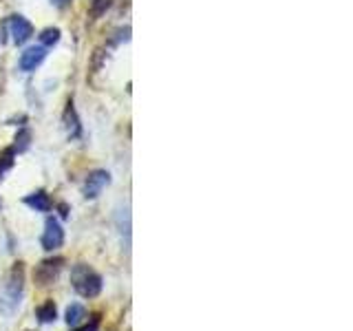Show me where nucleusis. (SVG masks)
<instances>
[{
	"label": "nucleus",
	"mask_w": 353,
	"mask_h": 331,
	"mask_svg": "<svg viewBox=\"0 0 353 331\" xmlns=\"http://www.w3.org/2000/svg\"><path fill=\"white\" fill-rule=\"evenodd\" d=\"M36 316L42 325H49V323H55V318H58V307H55L53 301H47L42 303L38 309H36Z\"/></svg>",
	"instance_id": "obj_10"
},
{
	"label": "nucleus",
	"mask_w": 353,
	"mask_h": 331,
	"mask_svg": "<svg viewBox=\"0 0 353 331\" xmlns=\"http://www.w3.org/2000/svg\"><path fill=\"white\" fill-rule=\"evenodd\" d=\"M108 5H110V0H93V9H95V16L104 14V11L108 9Z\"/></svg>",
	"instance_id": "obj_16"
},
{
	"label": "nucleus",
	"mask_w": 353,
	"mask_h": 331,
	"mask_svg": "<svg viewBox=\"0 0 353 331\" xmlns=\"http://www.w3.org/2000/svg\"><path fill=\"white\" fill-rule=\"evenodd\" d=\"M60 214H62L64 219H66V217H69V208H66L64 203H60Z\"/></svg>",
	"instance_id": "obj_17"
},
{
	"label": "nucleus",
	"mask_w": 353,
	"mask_h": 331,
	"mask_svg": "<svg viewBox=\"0 0 353 331\" xmlns=\"http://www.w3.org/2000/svg\"><path fill=\"white\" fill-rule=\"evenodd\" d=\"M108 183H110V174L106 170H93L84 181V197L86 199H97Z\"/></svg>",
	"instance_id": "obj_5"
},
{
	"label": "nucleus",
	"mask_w": 353,
	"mask_h": 331,
	"mask_svg": "<svg viewBox=\"0 0 353 331\" xmlns=\"http://www.w3.org/2000/svg\"><path fill=\"white\" fill-rule=\"evenodd\" d=\"M64 259L62 257H55V259H44L36 265L33 270V281H36L38 287H49L58 281V276L64 268Z\"/></svg>",
	"instance_id": "obj_3"
},
{
	"label": "nucleus",
	"mask_w": 353,
	"mask_h": 331,
	"mask_svg": "<svg viewBox=\"0 0 353 331\" xmlns=\"http://www.w3.org/2000/svg\"><path fill=\"white\" fill-rule=\"evenodd\" d=\"M71 285L82 298H97L102 294L104 281H102V276L93 268H88L86 263H75L71 268Z\"/></svg>",
	"instance_id": "obj_2"
},
{
	"label": "nucleus",
	"mask_w": 353,
	"mask_h": 331,
	"mask_svg": "<svg viewBox=\"0 0 353 331\" xmlns=\"http://www.w3.org/2000/svg\"><path fill=\"white\" fill-rule=\"evenodd\" d=\"M22 294H25V263H14L7 279L0 287V314L11 316L18 309Z\"/></svg>",
	"instance_id": "obj_1"
},
{
	"label": "nucleus",
	"mask_w": 353,
	"mask_h": 331,
	"mask_svg": "<svg viewBox=\"0 0 353 331\" xmlns=\"http://www.w3.org/2000/svg\"><path fill=\"white\" fill-rule=\"evenodd\" d=\"M25 205H29L31 210H36V212H49L51 210V197L44 192V190H36L25 197Z\"/></svg>",
	"instance_id": "obj_9"
},
{
	"label": "nucleus",
	"mask_w": 353,
	"mask_h": 331,
	"mask_svg": "<svg viewBox=\"0 0 353 331\" xmlns=\"http://www.w3.org/2000/svg\"><path fill=\"white\" fill-rule=\"evenodd\" d=\"M40 42H42V47H53V44H58L60 42V29H44L40 33Z\"/></svg>",
	"instance_id": "obj_13"
},
{
	"label": "nucleus",
	"mask_w": 353,
	"mask_h": 331,
	"mask_svg": "<svg viewBox=\"0 0 353 331\" xmlns=\"http://www.w3.org/2000/svg\"><path fill=\"white\" fill-rule=\"evenodd\" d=\"M29 143H31V130H27V128L18 130L16 143H14V150H16V152H25V150L29 148Z\"/></svg>",
	"instance_id": "obj_14"
},
{
	"label": "nucleus",
	"mask_w": 353,
	"mask_h": 331,
	"mask_svg": "<svg viewBox=\"0 0 353 331\" xmlns=\"http://www.w3.org/2000/svg\"><path fill=\"white\" fill-rule=\"evenodd\" d=\"M84 318H86V309H84V305H80V303L69 305V309H66V316H64L66 325H71V327H77Z\"/></svg>",
	"instance_id": "obj_11"
},
{
	"label": "nucleus",
	"mask_w": 353,
	"mask_h": 331,
	"mask_svg": "<svg viewBox=\"0 0 353 331\" xmlns=\"http://www.w3.org/2000/svg\"><path fill=\"white\" fill-rule=\"evenodd\" d=\"M14 161H16V150H14V146L0 150V179H3V174L11 168V166H14Z\"/></svg>",
	"instance_id": "obj_12"
},
{
	"label": "nucleus",
	"mask_w": 353,
	"mask_h": 331,
	"mask_svg": "<svg viewBox=\"0 0 353 331\" xmlns=\"http://www.w3.org/2000/svg\"><path fill=\"white\" fill-rule=\"evenodd\" d=\"M42 250L53 252V250H60L64 245V230L60 225V221L55 217H49L47 223H44V232H42Z\"/></svg>",
	"instance_id": "obj_4"
},
{
	"label": "nucleus",
	"mask_w": 353,
	"mask_h": 331,
	"mask_svg": "<svg viewBox=\"0 0 353 331\" xmlns=\"http://www.w3.org/2000/svg\"><path fill=\"white\" fill-rule=\"evenodd\" d=\"M44 58H47V49L44 47H29L25 53L20 55V69L25 73L36 71L38 66L44 62Z\"/></svg>",
	"instance_id": "obj_7"
},
{
	"label": "nucleus",
	"mask_w": 353,
	"mask_h": 331,
	"mask_svg": "<svg viewBox=\"0 0 353 331\" xmlns=\"http://www.w3.org/2000/svg\"><path fill=\"white\" fill-rule=\"evenodd\" d=\"M99 323H102V316H99V314H93L91 318H88V323H86V325L77 327V329H73V331H97V329H99Z\"/></svg>",
	"instance_id": "obj_15"
},
{
	"label": "nucleus",
	"mask_w": 353,
	"mask_h": 331,
	"mask_svg": "<svg viewBox=\"0 0 353 331\" xmlns=\"http://www.w3.org/2000/svg\"><path fill=\"white\" fill-rule=\"evenodd\" d=\"M9 31H11V38H14L16 44H25L33 36V25L22 16H11Z\"/></svg>",
	"instance_id": "obj_6"
},
{
	"label": "nucleus",
	"mask_w": 353,
	"mask_h": 331,
	"mask_svg": "<svg viewBox=\"0 0 353 331\" xmlns=\"http://www.w3.org/2000/svg\"><path fill=\"white\" fill-rule=\"evenodd\" d=\"M62 121H64V128L69 132V137H80L82 135V126H80V119H77V113H75V106H73V99H69V104L64 108V115H62Z\"/></svg>",
	"instance_id": "obj_8"
},
{
	"label": "nucleus",
	"mask_w": 353,
	"mask_h": 331,
	"mask_svg": "<svg viewBox=\"0 0 353 331\" xmlns=\"http://www.w3.org/2000/svg\"><path fill=\"white\" fill-rule=\"evenodd\" d=\"M51 3H53V5H58V7H64V5H69L71 0H51Z\"/></svg>",
	"instance_id": "obj_18"
}]
</instances>
